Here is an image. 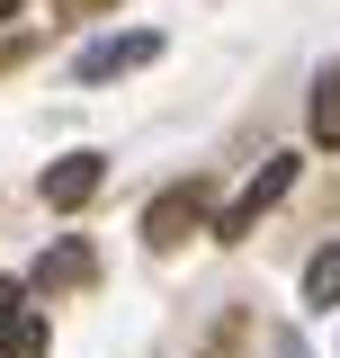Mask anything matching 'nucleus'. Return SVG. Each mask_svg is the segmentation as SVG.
Wrapping results in <instances>:
<instances>
[{
    "label": "nucleus",
    "mask_w": 340,
    "mask_h": 358,
    "mask_svg": "<svg viewBox=\"0 0 340 358\" xmlns=\"http://www.w3.org/2000/svg\"><path fill=\"white\" fill-rule=\"evenodd\" d=\"M287 188H296V152H278V162H260V179L242 188V197H233V206H224V215H215V233H224V242H242V233L260 224V206H278Z\"/></svg>",
    "instance_id": "f257e3e1"
},
{
    "label": "nucleus",
    "mask_w": 340,
    "mask_h": 358,
    "mask_svg": "<svg viewBox=\"0 0 340 358\" xmlns=\"http://www.w3.org/2000/svg\"><path fill=\"white\" fill-rule=\"evenodd\" d=\"M99 179H108V162H99V152H63V162L45 171V206H54V215H72V206H90V197H99Z\"/></svg>",
    "instance_id": "f03ea898"
},
{
    "label": "nucleus",
    "mask_w": 340,
    "mask_h": 358,
    "mask_svg": "<svg viewBox=\"0 0 340 358\" xmlns=\"http://www.w3.org/2000/svg\"><path fill=\"white\" fill-rule=\"evenodd\" d=\"M153 54H162V36H108V45H90L81 63H72V81H117V72H134V63H153Z\"/></svg>",
    "instance_id": "7ed1b4c3"
},
{
    "label": "nucleus",
    "mask_w": 340,
    "mask_h": 358,
    "mask_svg": "<svg viewBox=\"0 0 340 358\" xmlns=\"http://www.w3.org/2000/svg\"><path fill=\"white\" fill-rule=\"evenodd\" d=\"M188 224H206V197H197V188H170V197H153V215H143V242H153V251H170Z\"/></svg>",
    "instance_id": "20e7f679"
},
{
    "label": "nucleus",
    "mask_w": 340,
    "mask_h": 358,
    "mask_svg": "<svg viewBox=\"0 0 340 358\" xmlns=\"http://www.w3.org/2000/svg\"><path fill=\"white\" fill-rule=\"evenodd\" d=\"M332 305H340V242H323L304 260V313H332Z\"/></svg>",
    "instance_id": "39448f33"
},
{
    "label": "nucleus",
    "mask_w": 340,
    "mask_h": 358,
    "mask_svg": "<svg viewBox=\"0 0 340 358\" xmlns=\"http://www.w3.org/2000/svg\"><path fill=\"white\" fill-rule=\"evenodd\" d=\"M304 126H313V143H340V63H323V81H313V108H304Z\"/></svg>",
    "instance_id": "423d86ee"
},
{
    "label": "nucleus",
    "mask_w": 340,
    "mask_h": 358,
    "mask_svg": "<svg viewBox=\"0 0 340 358\" xmlns=\"http://www.w3.org/2000/svg\"><path fill=\"white\" fill-rule=\"evenodd\" d=\"M81 278H90V251H81V242H63V251L36 260V287H81Z\"/></svg>",
    "instance_id": "0eeeda50"
},
{
    "label": "nucleus",
    "mask_w": 340,
    "mask_h": 358,
    "mask_svg": "<svg viewBox=\"0 0 340 358\" xmlns=\"http://www.w3.org/2000/svg\"><path fill=\"white\" fill-rule=\"evenodd\" d=\"M0 358H45V322L36 313H18V322L0 331Z\"/></svg>",
    "instance_id": "6e6552de"
},
{
    "label": "nucleus",
    "mask_w": 340,
    "mask_h": 358,
    "mask_svg": "<svg viewBox=\"0 0 340 358\" xmlns=\"http://www.w3.org/2000/svg\"><path fill=\"white\" fill-rule=\"evenodd\" d=\"M18 296H27V287H18V278H0V331L18 322Z\"/></svg>",
    "instance_id": "1a4fd4ad"
},
{
    "label": "nucleus",
    "mask_w": 340,
    "mask_h": 358,
    "mask_svg": "<svg viewBox=\"0 0 340 358\" xmlns=\"http://www.w3.org/2000/svg\"><path fill=\"white\" fill-rule=\"evenodd\" d=\"M9 9H18V0H0V18H9Z\"/></svg>",
    "instance_id": "9d476101"
}]
</instances>
